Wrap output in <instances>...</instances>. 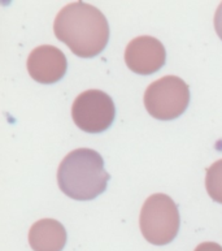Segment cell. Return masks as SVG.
Here are the masks:
<instances>
[{
  "mask_svg": "<svg viewBox=\"0 0 222 251\" xmlns=\"http://www.w3.org/2000/svg\"><path fill=\"white\" fill-rule=\"evenodd\" d=\"M195 251H222V246L216 242H203L195 249Z\"/></svg>",
  "mask_w": 222,
  "mask_h": 251,
  "instance_id": "11",
  "label": "cell"
},
{
  "mask_svg": "<svg viewBox=\"0 0 222 251\" xmlns=\"http://www.w3.org/2000/svg\"><path fill=\"white\" fill-rule=\"evenodd\" d=\"M53 31L74 55L85 59L98 56L110 41L106 16L94 5L82 1L68 4L57 13Z\"/></svg>",
  "mask_w": 222,
  "mask_h": 251,
  "instance_id": "1",
  "label": "cell"
},
{
  "mask_svg": "<svg viewBox=\"0 0 222 251\" xmlns=\"http://www.w3.org/2000/svg\"><path fill=\"white\" fill-rule=\"evenodd\" d=\"M166 60V51L161 42L150 35L133 39L125 50V61L136 75H148L160 71Z\"/></svg>",
  "mask_w": 222,
  "mask_h": 251,
  "instance_id": "6",
  "label": "cell"
},
{
  "mask_svg": "<svg viewBox=\"0 0 222 251\" xmlns=\"http://www.w3.org/2000/svg\"><path fill=\"white\" fill-rule=\"evenodd\" d=\"M215 29L216 33L219 34V37L222 41V3L220 4V7L217 8L215 15Z\"/></svg>",
  "mask_w": 222,
  "mask_h": 251,
  "instance_id": "10",
  "label": "cell"
},
{
  "mask_svg": "<svg viewBox=\"0 0 222 251\" xmlns=\"http://www.w3.org/2000/svg\"><path fill=\"white\" fill-rule=\"evenodd\" d=\"M74 124L81 130L98 134L114 121L116 107L112 98L102 90H87L75 98L72 107Z\"/></svg>",
  "mask_w": 222,
  "mask_h": 251,
  "instance_id": "5",
  "label": "cell"
},
{
  "mask_svg": "<svg viewBox=\"0 0 222 251\" xmlns=\"http://www.w3.org/2000/svg\"><path fill=\"white\" fill-rule=\"evenodd\" d=\"M26 65L27 72L34 81L43 85H52L65 75L68 60L60 49L43 45L31 51Z\"/></svg>",
  "mask_w": 222,
  "mask_h": 251,
  "instance_id": "7",
  "label": "cell"
},
{
  "mask_svg": "<svg viewBox=\"0 0 222 251\" xmlns=\"http://www.w3.org/2000/svg\"><path fill=\"white\" fill-rule=\"evenodd\" d=\"M179 211L166 194H152L144 202L139 216L140 232L152 245L170 244L179 230Z\"/></svg>",
  "mask_w": 222,
  "mask_h": 251,
  "instance_id": "3",
  "label": "cell"
},
{
  "mask_svg": "<svg viewBox=\"0 0 222 251\" xmlns=\"http://www.w3.org/2000/svg\"><path fill=\"white\" fill-rule=\"evenodd\" d=\"M29 244L34 251H61L67 244V230L57 220L42 219L30 228Z\"/></svg>",
  "mask_w": 222,
  "mask_h": 251,
  "instance_id": "8",
  "label": "cell"
},
{
  "mask_svg": "<svg viewBox=\"0 0 222 251\" xmlns=\"http://www.w3.org/2000/svg\"><path fill=\"white\" fill-rule=\"evenodd\" d=\"M205 188L208 194L215 202L222 204V159L215 161L207 169Z\"/></svg>",
  "mask_w": 222,
  "mask_h": 251,
  "instance_id": "9",
  "label": "cell"
},
{
  "mask_svg": "<svg viewBox=\"0 0 222 251\" xmlns=\"http://www.w3.org/2000/svg\"><path fill=\"white\" fill-rule=\"evenodd\" d=\"M190 103L187 83L177 75H165L147 87L144 105L151 116L157 120H174L185 113Z\"/></svg>",
  "mask_w": 222,
  "mask_h": 251,
  "instance_id": "4",
  "label": "cell"
},
{
  "mask_svg": "<svg viewBox=\"0 0 222 251\" xmlns=\"http://www.w3.org/2000/svg\"><path fill=\"white\" fill-rule=\"evenodd\" d=\"M111 176L102 155L91 149L69 152L57 171L60 190L74 201H92L107 190Z\"/></svg>",
  "mask_w": 222,
  "mask_h": 251,
  "instance_id": "2",
  "label": "cell"
}]
</instances>
